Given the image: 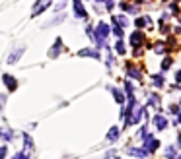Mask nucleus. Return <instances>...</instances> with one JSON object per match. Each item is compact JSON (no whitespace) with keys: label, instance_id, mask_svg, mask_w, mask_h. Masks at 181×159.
<instances>
[{"label":"nucleus","instance_id":"f257e3e1","mask_svg":"<svg viewBox=\"0 0 181 159\" xmlns=\"http://www.w3.org/2000/svg\"><path fill=\"white\" fill-rule=\"evenodd\" d=\"M107 35H109V25L103 24V21H99V24H97V37H96L97 47L103 45V41L107 39Z\"/></svg>","mask_w":181,"mask_h":159},{"label":"nucleus","instance_id":"f8f14e48","mask_svg":"<svg viewBox=\"0 0 181 159\" xmlns=\"http://www.w3.org/2000/svg\"><path fill=\"white\" fill-rule=\"evenodd\" d=\"M61 45H62V43H61V39H59V41L55 43V47H53V50H51V56H53V58H55V56H57V53H61Z\"/></svg>","mask_w":181,"mask_h":159},{"label":"nucleus","instance_id":"4be33fe9","mask_svg":"<svg viewBox=\"0 0 181 159\" xmlns=\"http://www.w3.org/2000/svg\"><path fill=\"white\" fill-rule=\"evenodd\" d=\"M105 6H107V10H111L113 8V0H105Z\"/></svg>","mask_w":181,"mask_h":159},{"label":"nucleus","instance_id":"1a4fd4ad","mask_svg":"<svg viewBox=\"0 0 181 159\" xmlns=\"http://www.w3.org/2000/svg\"><path fill=\"white\" fill-rule=\"evenodd\" d=\"M78 54H80V56H92V58H99V53H97V50H90V49H82Z\"/></svg>","mask_w":181,"mask_h":159},{"label":"nucleus","instance_id":"6e6552de","mask_svg":"<svg viewBox=\"0 0 181 159\" xmlns=\"http://www.w3.org/2000/svg\"><path fill=\"white\" fill-rule=\"evenodd\" d=\"M154 126H156L158 130H164L165 126H168V120H165L164 117H160V114H158V117H154Z\"/></svg>","mask_w":181,"mask_h":159},{"label":"nucleus","instance_id":"0eeeda50","mask_svg":"<svg viewBox=\"0 0 181 159\" xmlns=\"http://www.w3.org/2000/svg\"><path fill=\"white\" fill-rule=\"evenodd\" d=\"M74 10H76V16L78 18H82V19L88 18V14H86V10H84V6H82L80 0H76V2H74Z\"/></svg>","mask_w":181,"mask_h":159},{"label":"nucleus","instance_id":"a211bd4d","mask_svg":"<svg viewBox=\"0 0 181 159\" xmlns=\"http://www.w3.org/2000/svg\"><path fill=\"white\" fill-rule=\"evenodd\" d=\"M154 85H160V88H162V85H164V78L162 76H154Z\"/></svg>","mask_w":181,"mask_h":159},{"label":"nucleus","instance_id":"412c9836","mask_svg":"<svg viewBox=\"0 0 181 159\" xmlns=\"http://www.w3.org/2000/svg\"><path fill=\"white\" fill-rule=\"evenodd\" d=\"M4 155H6V146L0 148V159H4Z\"/></svg>","mask_w":181,"mask_h":159},{"label":"nucleus","instance_id":"7ed1b4c3","mask_svg":"<svg viewBox=\"0 0 181 159\" xmlns=\"http://www.w3.org/2000/svg\"><path fill=\"white\" fill-rule=\"evenodd\" d=\"M158 146H160V142H158L156 138H152V136H148L146 142H144V149L148 151V153H152V151H156Z\"/></svg>","mask_w":181,"mask_h":159},{"label":"nucleus","instance_id":"6ab92c4d","mask_svg":"<svg viewBox=\"0 0 181 159\" xmlns=\"http://www.w3.org/2000/svg\"><path fill=\"white\" fill-rule=\"evenodd\" d=\"M154 50H156V53H164V50H165V45H164V43H158Z\"/></svg>","mask_w":181,"mask_h":159},{"label":"nucleus","instance_id":"9b49d317","mask_svg":"<svg viewBox=\"0 0 181 159\" xmlns=\"http://www.w3.org/2000/svg\"><path fill=\"white\" fill-rule=\"evenodd\" d=\"M21 53H24V49H18V50H16V53H14V54H10V58H8V62H10V64H14V62H18V58H20V56H21Z\"/></svg>","mask_w":181,"mask_h":159},{"label":"nucleus","instance_id":"423d86ee","mask_svg":"<svg viewBox=\"0 0 181 159\" xmlns=\"http://www.w3.org/2000/svg\"><path fill=\"white\" fill-rule=\"evenodd\" d=\"M4 84H6V88H8L10 91H14L18 88V82H16V78H12L10 74H4Z\"/></svg>","mask_w":181,"mask_h":159},{"label":"nucleus","instance_id":"f3484780","mask_svg":"<svg viewBox=\"0 0 181 159\" xmlns=\"http://www.w3.org/2000/svg\"><path fill=\"white\" fill-rule=\"evenodd\" d=\"M115 49H117V53H119V54H123V53H125V45H123V41H119L117 45H115Z\"/></svg>","mask_w":181,"mask_h":159},{"label":"nucleus","instance_id":"dca6fc26","mask_svg":"<svg viewBox=\"0 0 181 159\" xmlns=\"http://www.w3.org/2000/svg\"><path fill=\"white\" fill-rule=\"evenodd\" d=\"M142 25H148V18H138L136 19V27H142Z\"/></svg>","mask_w":181,"mask_h":159},{"label":"nucleus","instance_id":"2eb2a0df","mask_svg":"<svg viewBox=\"0 0 181 159\" xmlns=\"http://www.w3.org/2000/svg\"><path fill=\"white\" fill-rule=\"evenodd\" d=\"M115 21H117L119 25H123V27H127V24H129V19L125 16H117V18H115Z\"/></svg>","mask_w":181,"mask_h":159},{"label":"nucleus","instance_id":"20e7f679","mask_svg":"<svg viewBox=\"0 0 181 159\" xmlns=\"http://www.w3.org/2000/svg\"><path fill=\"white\" fill-rule=\"evenodd\" d=\"M49 4H51V0H37V4H35V8H33V12H31V16L35 18V16H39V14L45 10V8H49Z\"/></svg>","mask_w":181,"mask_h":159},{"label":"nucleus","instance_id":"b1692460","mask_svg":"<svg viewBox=\"0 0 181 159\" xmlns=\"http://www.w3.org/2000/svg\"><path fill=\"white\" fill-rule=\"evenodd\" d=\"M179 120H181V113H179Z\"/></svg>","mask_w":181,"mask_h":159},{"label":"nucleus","instance_id":"f03ea898","mask_svg":"<svg viewBox=\"0 0 181 159\" xmlns=\"http://www.w3.org/2000/svg\"><path fill=\"white\" fill-rule=\"evenodd\" d=\"M140 117H142V107L140 105H134L133 107V114H131V117H127V126L136 124V122L140 120Z\"/></svg>","mask_w":181,"mask_h":159},{"label":"nucleus","instance_id":"ddd939ff","mask_svg":"<svg viewBox=\"0 0 181 159\" xmlns=\"http://www.w3.org/2000/svg\"><path fill=\"white\" fill-rule=\"evenodd\" d=\"M113 33L117 35V37H123V29L117 25V21H115V19H113Z\"/></svg>","mask_w":181,"mask_h":159},{"label":"nucleus","instance_id":"9d476101","mask_svg":"<svg viewBox=\"0 0 181 159\" xmlns=\"http://www.w3.org/2000/svg\"><path fill=\"white\" fill-rule=\"evenodd\" d=\"M117 136H119V128H117V126H113V128L109 130V134H107V140L113 142V140H117Z\"/></svg>","mask_w":181,"mask_h":159},{"label":"nucleus","instance_id":"4468645a","mask_svg":"<svg viewBox=\"0 0 181 159\" xmlns=\"http://www.w3.org/2000/svg\"><path fill=\"white\" fill-rule=\"evenodd\" d=\"M113 95H115V101H117V103H123V101H125V97H123V93L119 89H113Z\"/></svg>","mask_w":181,"mask_h":159},{"label":"nucleus","instance_id":"aec40b11","mask_svg":"<svg viewBox=\"0 0 181 159\" xmlns=\"http://www.w3.org/2000/svg\"><path fill=\"white\" fill-rule=\"evenodd\" d=\"M170 66H171V58H165V60H164V64H162V68H164V70H168Z\"/></svg>","mask_w":181,"mask_h":159},{"label":"nucleus","instance_id":"39448f33","mask_svg":"<svg viewBox=\"0 0 181 159\" xmlns=\"http://www.w3.org/2000/svg\"><path fill=\"white\" fill-rule=\"evenodd\" d=\"M142 43H144V33H142V31H134V33L131 35V45H133L134 49H138Z\"/></svg>","mask_w":181,"mask_h":159},{"label":"nucleus","instance_id":"5701e85b","mask_svg":"<svg viewBox=\"0 0 181 159\" xmlns=\"http://www.w3.org/2000/svg\"><path fill=\"white\" fill-rule=\"evenodd\" d=\"M175 80H177V82L181 84V72H177V76H175Z\"/></svg>","mask_w":181,"mask_h":159}]
</instances>
